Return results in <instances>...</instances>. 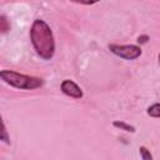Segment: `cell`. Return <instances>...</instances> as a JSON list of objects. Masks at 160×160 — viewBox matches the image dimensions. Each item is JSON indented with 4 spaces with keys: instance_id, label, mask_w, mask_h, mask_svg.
<instances>
[{
    "instance_id": "cell-1",
    "label": "cell",
    "mask_w": 160,
    "mask_h": 160,
    "mask_svg": "<svg viewBox=\"0 0 160 160\" xmlns=\"http://www.w3.org/2000/svg\"><path fill=\"white\" fill-rule=\"evenodd\" d=\"M30 40L36 54L44 60H51L55 54V38L51 28L42 19H35L30 28Z\"/></svg>"
},
{
    "instance_id": "cell-2",
    "label": "cell",
    "mask_w": 160,
    "mask_h": 160,
    "mask_svg": "<svg viewBox=\"0 0 160 160\" xmlns=\"http://www.w3.org/2000/svg\"><path fill=\"white\" fill-rule=\"evenodd\" d=\"M0 78L5 84L20 90H34L44 85V80L41 78L20 74L14 70H1Z\"/></svg>"
},
{
    "instance_id": "cell-3",
    "label": "cell",
    "mask_w": 160,
    "mask_h": 160,
    "mask_svg": "<svg viewBox=\"0 0 160 160\" xmlns=\"http://www.w3.org/2000/svg\"><path fill=\"white\" fill-rule=\"evenodd\" d=\"M109 50L125 60H135L138 58H140V55L142 54V50L140 46L138 45H119V44H110L109 45Z\"/></svg>"
},
{
    "instance_id": "cell-4",
    "label": "cell",
    "mask_w": 160,
    "mask_h": 160,
    "mask_svg": "<svg viewBox=\"0 0 160 160\" xmlns=\"http://www.w3.org/2000/svg\"><path fill=\"white\" fill-rule=\"evenodd\" d=\"M60 89H61V91H62L66 96L72 98V99H81V98L84 96V92H82L81 88H80L75 81H72V80H70V79L62 80V82H61V85H60Z\"/></svg>"
},
{
    "instance_id": "cell-5",
    "label": "cell",
    "mask_w": 160,
    "mask_h": 160,
    "mask_svg": "<svg viewBox=\"0 0 160 160\" xmlns=\"http://www.w3.org/2000/svg\"><path fill=\"white\" fill-rule=\"evenodd\" d=\"M112 125L115 126V128H118V129H120V130H124V131H128V132H135L136 131V129H135V126H132V125H130V124H128V122H125V121H119V120H115V121H112Z\"/></svg>"
},
{
    "instance_id": "cell-6",
    "label": "cell",
    "mask_w": 160,
    "mask_h": 160,
    "mask_svg": "<svg viewBox=\"0 0 160 160\" xmlns=\"http://www.w3.org/2000/svg\"><path fill=\"white\" fill-rule=\"evenodd\" d=\"M146 114L151 118H160V102H155L146 109Z\"/></svg>"
},
{
    "instance_id": "cell-7",
    "label": "cell",
    "mask_w": 160,
    "mask_h": 160,
    "mask_svg": "<svg viewBox=\"0 0 160 160\" xmlns=\"http://www.w3.org/2000/svg\"><path fill=\"white\" fill-rule=\"evenodd\" d=\"M10 29H11V25H10L8 18L4 14L0 15V30H1V34H6Z\"/></svg>"
},
{
    "instance_id": "cell-8",
    "label": "cell",
    "mask_w": 160,
    "mask_h": 160,
    "mask_svg": "<svg viewBox=\"0 0 160 160\" xmlns=\"http://www.w3.org/2000/svg\"><path fill=\"white\" fill-rule=\"evenodd\" d=\"M0 140L5 144H10V136L8 135V130H6V125L4 121H1V134H0Z\"/></svg>"
},
{
    "instance_id": "cell-9",
    "label": "cell",
    "mask_w": 160,
    "mask_h": 160,
    "mask_svg": "<svg viewBox=\"0 0 160 160\" xmlns=\"http://www.w3.org/2000/svg\"><path fill=\"white\" fill-rule=\"evenodd\" d=\"M139 154H140L142 160H152V155H151L150 150L146 146H140L139 148Z\"/></svg>"
},
{
    "instance_id": "cell-10",
    "label": "cell",
    "mask_w": 160,
    "mask_h": 160,
    "mask_svg": "<svg viewBox=\"0 0 160 160\" xmlns=\"http://www.w3.org/2000/svg\"><path fill=\"white\" fill-rule=\"evenodd\" d=\"M71 2L75 4H80V5H94L96 2H99L100 0H70Z\"/></svg>"
},
{
    "instance_id": "cell-11",
    "label": "cell",
    "mask_w": 160,
    "mask_h": 160,
    "mask_svg": "<svg viewBox=\"0 0 160 160\" xmlns=\"http://www.w3.org/2000/svg\"><path fill=\"white\" fill-rule=\"evenodd\" d=\"M150 40V38H149V35H146V34H142V35H140V36H138V44H146L148 41Z\"/></svg>"
},
{
    "instance_id": "cell-12",
    "label": "cell",
    "mask_w": 160,
    "mask_h": 160,
    "mask_svg": "<svg viewBox=\"0 0 160 160\" xmlns=\"http://www.w3.org/2000/svg\"><path fill=\"white\" fill-rule=\"evenodd\" d=\"M159 64H160V52H159Z\"/></svg>"
}]
</instances>
